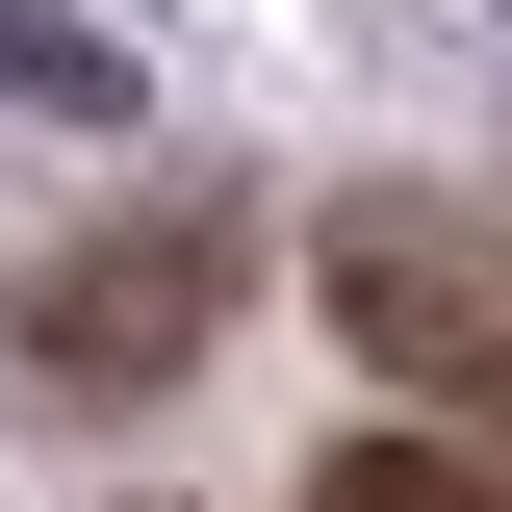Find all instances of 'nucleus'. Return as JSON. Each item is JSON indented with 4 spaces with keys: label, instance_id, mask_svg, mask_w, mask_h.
I'll return each mask as SVG.
<instances>
[{
    "label": "nucleus",
    "instance_id": "obj_4",
    "mask_svg": "<svg viewBox=\"0 0 512 512\" xmlns=\"http://www.w3.org/2000/svg\"><path fill=\"white\" fill-rule=\"evenodd\" d=\"M0 77H26V103H128V77L77 52V26H26V0H0Z\"/></svg>",
    "mask_w": 512,
    "mask_h": 512
},
{
    "label": "nucleus",
    "instance_id": "obj_1",
    "mask_svg": "<svg viewBox=\"0 0 512 512\" xmlns=\"http://www.w3.org/2000/svg\"><path fill=\"white\" fill-rule=\"evenodd\" d=\"M333 333L436 410H512V205H436V180L333 205Z\"/></svg>",
    "mask_w": 512,
    "mask_h": 512
},
{
    "label": "nucleus",
    "instance_id": "obj_2",
    "mask_svg": "<svg viewBox=\"0 0 512 512\" xmlns=\"http://www.w3.org/2000/svg\"><path fill=\"white\" fill-rule=\"evenodd\" d=\"M205 308H231V231H205V205H154V231H77V256H52V308H26V384H52V410H103V384H180V359H205Z\"/></svg>",
    "mask_w": 512,
    "mask_h": 512
},
{
    "label": "nucleus",
    "instance_id": "obj_3",
    "mask_svg": "<svg viewBox=\"0 0 512 512\" xmlns=\"http://www.w3.org/2000/svg\"><path fill=\"white\" fill-rule=\"evenodd\" d=\"M308 512H512V487H487L461 436H333V461H308Z\"/></svg>",
    "mask_w": 512,
    "mask_h": 512
}]
</instances>
